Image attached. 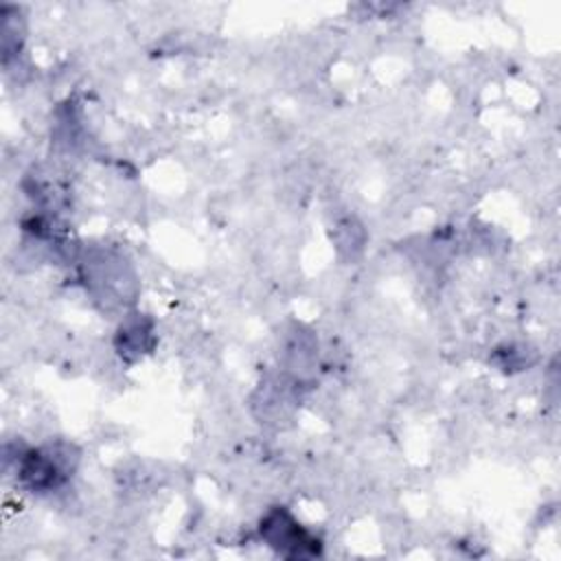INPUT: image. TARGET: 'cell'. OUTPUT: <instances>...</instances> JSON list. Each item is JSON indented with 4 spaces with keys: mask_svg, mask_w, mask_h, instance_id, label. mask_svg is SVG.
I'll return each instance as SVG.
<instances>
[{
    "mask_svg": "<svg viewBox=\"0 0 561 561\" xmlns=\"http://www.w3.org/2000/svg\"><path fill=\"white\" fill-rule=\"evenodd\" d=\"M75 465L77 456L64 443L26 449L18 460V478L31 491H50L72 476Z\"/></svg>",
    "mask_w": 561,
    "mask_h": 561,
    "instance_id": "cell-1",
    "label": "cell"
},
{
    "mask_svg": "<svg viewBox=\"0 0 561 561\" xmlns=\"http://www.w3.org/2000/svg\"><path fill=\"white\" fill-rule=\"evenodd\" d=\"M261 537L278 554L298 559L320 552V541L307 533L285 508H274L261 519Z\"/></svg>",
    "mask_w": 561,
    "mask_h": 561,
    "instance_id": "cell-2",
    "label": "cell"
}]
</instances>
